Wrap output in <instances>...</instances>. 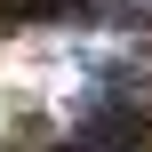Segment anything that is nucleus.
<instances>
[{
    "instance_id": "f257e3e1",
    "label": "nucleus",
    "mask_w": 152,
    "mask_h": 152,
    "mask_svg": "<svg viewBox=\"0 0 152 152\" xmlns=\"http://www.w3.org/2000/svg\"><path fill=\"white\" fill-rule=\"evenodd\" d=\"M64 152H136V112H96Z\"/></svg>"
}]
</instances>
